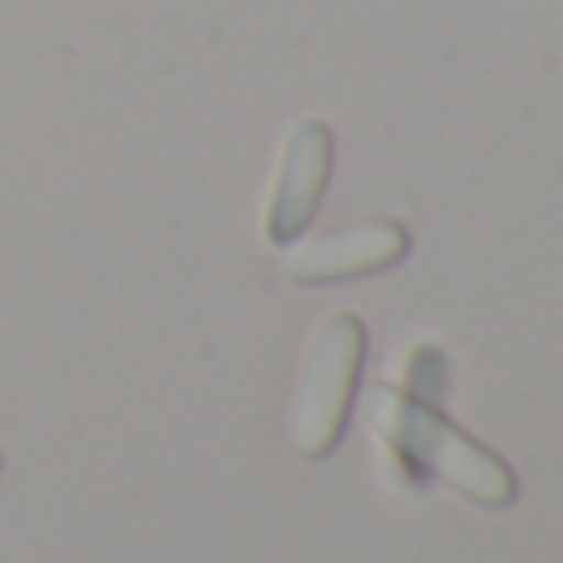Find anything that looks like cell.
Wrapping results in <instances>:
<instances>
[{
	"label": "cell",
	"mask_w": 563,
	"mask_h": 563,
	"mask_svg": "<svg viewBox=\"0 0 563 563\" xmlns=\"http://www.w3.org/2000/svg\"><path fill=\"white\" fill-rule=\"evenodd\" d=\"M361 416H366L371 435L390 450V460L406 465L410 479H440V485H450L460 499H470L479 509L515 505V495H519L515 470L495 450L470 440L460 426H450L440 416V406L376 380L361 396Z\"/></svg>",
	"instance_id": "cell-1"
},
{
	"label": "cell",
	"mask_w": 563,
	"mask_h": 563,
	"mask_svg": "<svg viewBox=\"0 0 563 563\" xmlns=\"http://www.w3.org/2000/svg\"><path fill=\"white\" fill-rule=\"evenodd\" d=\"M361 361H366V327L356 311H331L307 341L301 380L291 396V445L307 460H327L341 445L346 416L356 406Z\"/></svg>",
	"instance_id": "cell-2"
},
{
	"label": "cell",
	"mask_w": 563,
	"mask_h": 563,
	"mask_svg": "<svg viewBox=\"0 0 563 563\" xmlns=\"http://www.w3.org/2000/svg\"><path fill=\"white\" fill-rule=\"evenodd\" d=\"M331 158H336V139H331L327 124L301 119V124L287 129L273 188H267V213H263V233L273 247H291L311 228L321 194H327Z\"/></svg>",
	"instance_id": "cell-3"
},
{
	"label": "cell",
	"mask_w": 563,
	"mask_h": 563,
	"mask_svg": "<svg viewBox=\"0 0 563 563\" xmlns=\"http://www.w3.org/2000/svg\"><path fill=\"white\" fill-rule=\"evenodd\" d=\"M410 253V233L396 218H376V223L346 228V233L317 238V243H291L282 247V273L301 287H327V282H351V277H371L386 267L406 263Z\"/></svg>",
	"instance_id": "cell-4"
}]
</instances>
